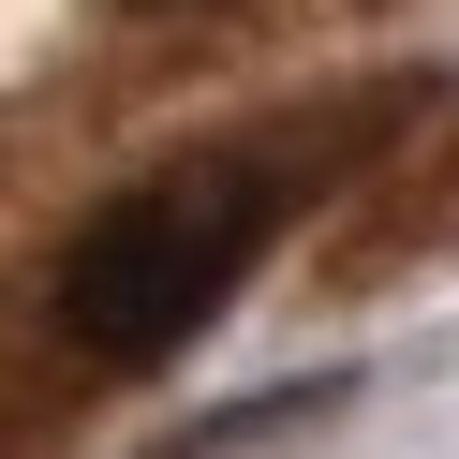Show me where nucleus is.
I'll return each instance as SVG.
<instances>
[{
  "label": "nucleus",
  "instance_id": "nucleus-1",
  "mask_svg": "<svg viewBox=\"0 0 459 459\" xmlns=\"http://www.w3.org/2000/svg\"><path fill=\"white\" fill-rule=\"evenodd\" d=\"M326 134H238V149H193V163H163V178L104 193L60 238V281H45L60 341L90 370H163L193 326H222V297L252 281V252L326 193V163H341Z\"/></svg>",
  "mask_w": 459,
  "mask_h": 459
},
{
  "label": "nucleus",
  "instance_id": "nucleus-2",
  "mask_svg": "<svg viewBox=\"0 0 459 459\" xmlns=\"http://www.w3.org/2000/svg\"><path fill=\"white\" fill-rule=\"evenodd\" d=\"M134 15H193V0H134Z\"/></svg>",
  "mask_w": 459,
  "mask_h": 459
}]
</instances>
